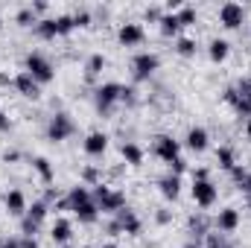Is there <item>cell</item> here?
I'll return each instance as SVG.
<instances>
[{
    "label": "cell",
    "mask_w": 251,
    "mask_h": 248,
    "mask_svg": "<svg viewBox=\"0 0 251 248\" xmlns=\"http://www.w3.org/2000/svg\"><path fill=\"white\" fill-rule=\"evenodd\" d=\"M91 196H94L100 213H105V216H117V213L126 207V193L117 190V187L97 184V187H91Z\"/></svg>",
    "instance_id": "1"
},
{
    "label": "cell",
    "mask_w": 251,
    "mask_h": 248,
    "mask_svg": "<svg viewBox=\"0 0 251 248\" xmlns=\"http://www.w3.org/2000/svg\"><path fill=\"white\" fill-rule=\"evenodd\" d=\"M120 91H123L120 82H102V85L94 88V108H97L100 117L114 114V108L120 105Z\"/></svg>",
    "instance_id": "2"
},
{
    "label": "cell",
    "mask_w": 251,
    "mask_h": 248,
    "mask_svg": "<svg viewBox=\"0 0 251 248\" xmlns=\"http://www.w3.org/2000/svg\"><path fill=\"white\" fill-rule=\"evenodd\" d=\"M24 70H26L38 85H50V82L56 79V64L50 62V56H44V53H38V50H32V53L24 56Z\"/></svg>",
    "instance_id": "3"
},
{
    "label": "cell",
    "mask_w": 251,
    "mask_h": 248,
    "mask_svg": "<svg viewBox=\"0 0 251 248\" xmlns=\"http://www.w3.org/2000/svg\"><path fill=\"white\" fill-rule=\"evenodd\" d=\"M128 67H131V79H134V82H149V79L161 70V56L152 53V50H140V53L131 56Z\"/></svg>",
    "instance_id": "4"
},
{
    "label": "cell",
    "mask_w": 251,
    "mask_h": 248,
    "mask_svg": "<svg viewBox=\"0 0 251 248\" xmlns=\"http://www.w3.org/2000/svg\"><path fill=\"white\" fill-rule=\"evenodd\" d=\"M47 140L50 143H64L76 134V120L67 114V111H53L50 120H47V128H44Z\"/></svg>",
    "instance_id": "5"
},
{
    "label": "cell",
    "mask_w": 251,
    "mask_h": 248,
    "mask_svg": "<svg viewBox=\"0 0 251 248\" xmlns=\"http://www.w3.org/2000/svg\"><path fill=\"white\" fill-rule=\"evenodd\" d=\"M152 155L164 164H173L176 158H181V140H176L173 134H155L152 137Z\"/></svg>",
    "instance_id": "6"
},
{
    "label": "cell",
    "mask_w": 251,
    "mask_h": 248,
    "mask_svg": "<svg viewBox=\"0 0 251 248\" xmlns=\"http://www.w3.org/2000/svg\"><path fill=\"white\" fill-rule=\"evenodd\" d=\"M246 6L243 3H234V0H228V3H222L219 6V12H216V21L225 26V29H243V24H246Z\"/></svg>",
    "instance_id": "7"
},
{
    "label": "cell",
    "mask_w": 251,
    "mask_h": 248,
    "mask_svg": "<svg viewBox=\"0 0 251 248\" xmlns=\"http://www.w3.org/2000/svg\"><path fill=\"white\" fill-rule=\"evenodd\" d=\"M190 196H193V201L204 210V207H213V204L219 201V187L213 184L210 178H204V181H193Z\"/></svg>",
    "instance_id": "8"
},
{
    "label": "cell",
    "mask_w": 251,
    "mask_h": 248,
    "mask_svg": "<svg viewBox=\"0 0 251 248\" xmlns=\"http://www.w3.org/2000/svg\"><path fill=\"white\" fill-rule=\"evenodd\" d=\"M26 207H29V198H26V193H24V190L12 187V190H6V193H3V210H6L9 216L24 219V216H26Z\"/></svg>",
    "instance_id": "9"
},
{
    "label": "cell",
    "mask_w": 251,
    "mask_h": 248,
    "mask_svg": "<svg viewBox=\"0 0 251 248\" xmlns=\"http://www.w3.org/2000/svg\"><path fill=\"white\" fill-rule=\"evenodd\" d=\"M117 41H120V47H140L143 41H146V29H143V24H137V21H126L117 26Z\"/></svg>",
    "instance_id": "10"
},
{
    "label": "cell",
    "mask_w": 251,
    "mask_h": 248,
    "mask_svg": "<svg viewBox=\"0 0 251 248\" xmlns=\"http://www.w3.org/2000/svg\"><path fill=\"white\" fill-rule=\"evenodd\" d=\"M12 88H15L24 99H32V102H35V99H41V85H38L26 70H18V73L12 76Z\"/></svg>",
    "instance_id": "11"
},
{
    "label": "cell",
    "mask_w": 251,
    "mask_h": 248,
    "mask_svg": "<svg viewBox=\"0 0 251 248\" xmlns=\"http://www.w3.org/2000/svg\"><path fill=\"white\" fill-rule=\"evenodd\" d=\"M210 231H213V219L204 210H196V213L187 216V234L193 237V243H201Z\"/></svg>",
    "instance_id": "12"
},
{
    "label": "cell",
    "mask_w": 251,
    "mask_h": 248,
    "mask_svg": "<svg viewBox=\"0 0 251 248\" xmlns=\"http://www.w3.org/2000/svg\"><path fill=\"white\" fill-rule=\"evenodd\" d=\"M108 140H111V137H108L105 131H100V128H97V131H88L85 140H82V152H85L88 158H102V155L108 152Z\"/></svg>",
    "instance_id": "13"
},
{
    "label": "cell",
    "mask_w": 251,
    "mask_h": 248,
    "mask_svg": "<svg viewBox=\"0 0 251 248\" xmlns=\"http://www.w3.org/2000/svg\"><path fill=\"white\" fill-rule=\"evenodd\" d=\"M240 222H243V216H240V210L237 207H222L216 216H213V231H219V234H234L237 228H240Z\"/></svg>",
    "instance_id": "14"
},
{
    "label": "cell",
    "mask_w": 251,
    "mask_h": 248,
    "mask_svg": "<svg viewBox=\"0 0 251 248\" xmlns=\"http://www.w3.org/2000/svg\"><path fill=\"white\" fill-rule=\"evenodd\" d=\"M181 146H184V149H190L193 155H201V152L210 146V131H207L204 125H190Z\"/></svg>",
    "instance_id": "15"
},
{
    "label": "cell",
    "mask_w": 251,
    "mask_h": 248,
    "mask_svg": "<svg viewBox=\"0 0 251 248\" xmlns=\"http://www.w3.org/2000/svg\"><path fill=\"white\" fill-rule=\"evenodd\" d=\"M29 167H32V173L38 175V181H41V184L53 187V181H56V167L50 164V158L35 155V158H29Z\"/></svg>",
    "instance_id": "16"
},
{
    "label": "cell",
    "mask_w": 251,
    "mask_h": 248,
    "mask_svg": "<svg viewBox=\"0 0 251 248\" xmlns=\"http://www.w3.org/2000/svg\"><path fill=\"white\" fill-rule=\"evenodd\" d=\"M117 222H120V228H123L126 237H140V234H143V219H140L128 204L117 213Z\"/></svg>",
    "instance_id": "17"
},
{
    "label": "cell",
    "mask_w": 251,
    "mask_h": 248,
    "mask_svg": "<svg viewBox=\"0 0 251 248\" xmlns=\"http://www.w3.org/2000/svg\"><path fill=\"white\" fill-rule=\"evenodd\" d=\"M158 193H161L167 201H178V198H181V175H173V173L161 175V178H158Z\"/></svg>",
    "instance_id": "18"
},
{
    "label": "cell",
    "mask_w": 251,
    "mask_h": 248,
    "mask_svg": "<svg viewBox=\"0 0 251 248\" xmlns=\"http://www.w3.org/2000/svg\"><path fill=\"white\" fill-rule=\"evenodd\" d=\"M50 240H53L56 246H67V243L73 240V222L64 219V216H56V222L50 225Z\"/></svg>",
    "instance_id": "19"
},
{
    "label": "cell",
    "mask_w": 251,
    "mask_h": 248,
    "mask_svg": "<svg viewBox=\"0 0 251 248\" xmlns=\"http://www.w3.org/2000/svg\"><path fill=\"white\" fill-rule=\"evenodd\" d=\"M120 158H123L128 167H143L146 152H143L140 143H134V140H123V143H120Z\"/></svg>",
    "instance_id": "20"
},
{
    "label": "cell",
    "mask_w": 251,
    "mask_h": 248,
    "mask_svg": "<svg viewBox=\"0 0 251 248\" xmlns=\"http://www.w3.org/2000/svg\"><path fill=\"white\" fill-rule=\"evenodd\" d=\"M228 56H231V41L228 38H210V44H207V59L213 64H222L228 62Z\"/></svg>",
    "instance_id": "21"
},
{
    "label": "cell",
    "mask_w": 251,
    "mask_h": 248,
    "mask_svg": "<svg viewBox=\"0 0 251 248\" xmlns=\"http://www.w3.org/2000/svg\"><path fill=\"white\" fill-rule=\"evenodd\" d=\"M105 64H108V59H105L102 53H91V56L85 59V82H97V79L102 76Z\"/></svg>",
    "instance_id": "22"
},
{
    "label": "cell",
    "mask_w": 251,
    "mask_h": 248,
    "mask_svg": "<svg viewBox=\"0 0 251 248\" xmlns=\"http://www.w3.org/2000/svg\"><path fill=\"white\" fill-rule=\"evenodd\" d=\"M73 216L79 219V225H97L100 222V207H97V201L91 198V201H85V204H79L76 210H73Z\"/></svg>",
    "instance_id": "23"
},
{
    "label": "cell",
    "mask_w": 251,
    "mask_h": 248,
    "mask_svg": "<svg viewBox=\"0 0 251 248\" xmlns=\"http://www.w3.org/2000/svg\"><path fill=\"white\" fill-rule=\"evenodd\" d=\"M237 164H240V161H237V149H234V146H228V143H222V146L216 149V167H219V170H225V173H231Z\"/></svg>",
    "instance_id": "24"
},
{
    "label": "cell",
    "mask_w": 251,
    "mask_h": 248,
    "mask_svg": "<svg viewBox=\"0 0 251 248\" xmlns=\"http://www.w3.org/2000/svg\"><path fill=\"white\" fill-rule=\"evenodd\" d=\"M173 50H176V56H181V59H196V53H199V41H196L193 35H178L176 44H173Z\"/></svg>",
    "instance_id": "25"
},
{
    "label": "cell",
    "mask_w": 251,
    "mask_h": 248,
    "mask_svg": "<svg viewBox=\"0 0 251 248\" xmlns=\"http://www.w3.org/2000/svg\"><path fill=\"white\" fill-rule=\"evenodd\" d=\"M158 29H161V35H164V38H178V35H181V24H178L176 12H164V18H161Z\"/></svg>",
    "instance_id": "26"
},
{
    "label": "cell",
    "mask_w": 251,
    "mask_h": 248,
    "mask_svg": "<svg viewBox=\"0 0 251 248\" xmlns=\"http://www.w3.org/2000/svg\"><path fill=\"white\" fill-rule=\"evenodd\" d=\"M35 35H38V38H44V41H53V38H59L56 18H41V21L35 24Z\"/></svg>",
    "instance_id": "27"
},
{
    "label": "cell",
    "mask_w": 251,
    "mask_h": 248,
    "mask_svg": "<svg viewBox=\"0 0 251 248\" xmlns=\"http://www.w3.org/2000/svg\"><path fill=\"white\" fill-rule=\"evenodd\" d=\"M79 184H85V187L102 184V173H100V167H94V164H85V167L79 170Z\"/></svg>",
    "instance_id": "28"
},
{
    "label": "cell",
    "mask_w": 251,
    "mask_h": 248,
    "mask_svg": "<svg viewBox=\"0 0 251 248\" xmlns=\"http://www.w3.org/2000/svg\"><path fill=\"white\" fill-rule=\"evenodd\" d=\"M47 213H50V204H47L44 198H35V201H29V207H26V216H29V219H35V222H41V225H44Z\"/></svg>",
    "instance_id": "29"
},
{
    "label": "cell",
    "mask_w": 251,
    "mask_h": 248,
    "mask_svg": "<svg viewBox=\"0 0 251 248\" xmlns=\"http://www.w3.org/2000/svg\"><path fill=\"white\" fill-rule=\"evenodd\" d=\"M38 21H41V18L32 12V6H21V9L15 12V24H18V26H32V29H35Z\"/></svg>",
    "instance_id": "30"
},
{
    "label": "cell",
    "mask_w": 251,
    "mask_h": 248,
    "mask_svg": "<svg viewBox=\"0 0 251 248\" xmlns=\"http://www.w3.org/2000/svg\"><path fill=\"white\" fill-rule=\"evenodd\" d=\"M176 18H178V24H181V29L184 26H193L196 21H199V9L193 6V3H184L178 12H176Z\"/></svg>",
    "instance_id": "31"
},
{
    "label": "cell",
    "mask_w": 251,
    "mask_h": 248,
    "mask_svg": "<svg viewBox=\"0 0 251 248\" xmlns=\"http://www.w3.org/2000/svg\"><path fill=\"white\" fill-rule=\"evenodd\" d=\"M137 102H140L137 88H134V85H123V91H120V105H126V108H134Z\"/></svg>",
    "instance_id": "32"
},
{
    "label": "cell",
    "mask_w": 251,
    "mask_h": 248,
    "mask_svg": "<svg viewBox=\"0 0 251 248\" xmlns=\"http://www.w3.org/2000/svg\"><path fill=\"white\" fill-rule=\"evenodd\" d=\"M18 228H21V237H38V234H41V222H35V219H29V216H24Z\"/></svg>",
    "instance_id": "33"
},
{
    "label": "cell",
    "mask_w": 251,
    "mask_h": 248,
    "mask_svg": "<svg viewBox=\"0 0 251 248\" xmlns=\"http://www.w3.org/2000/svg\"><path fill=\"white\" fill-rule=\"evenodd\" d=\"M231 108H234V114H237L240 120H249L251 117V97H237V102H234Z\"/></svg>",
    "instance_id": "34"
},
{
    "label": "cell",
    "mask_w": 251,
    "mask_h": 248,
    "mask_svg": "<svg viewBox=\"0 0 251 248\" xmlns=\"http://www.w3.org/2000/svg\"><path fill=\"white\" fill-rule=\"evenodd\" d=\"M222 246H228V237L219 234V231H210V234L201 240V248H222Z\"/></svg>",
    "instance_id": "35"
},
{
    "label": "cell",
    "mask_w": 251,
    "mask_h": 248,
    "mask_svg": "<svg viewBox=\"0 0 251 248\" xmlns=\"http://www.w3.org/2000/svg\"><path fill=\"white\" fill-rule=\"evenodd\" d=\"M56 26H59V38L70 35V32L76 29V24H73V15H56Z\"/></svg>",
    "instance_id": "36"
},
{
    "label": "cell",
    "mask_w": 251,
    "mask_h": 248,
    "mask_svg": "<svg viewBox=\"0 0 251 248\" xmlns=\"http://www.w3.org/2000/svg\"><path fill=\"white\" fill-rule=\"evenodd\" d=\"M70 15H73V24H76V29H85V26H91V21H94L91 9H76V12H70Z\"/></svg>",
    "instance_id": "37"
},
{
    "label": "cell",
    "mask_w": 251,
    "mask_h": 248,
    "mask_svg": "<svg viewBox=\"0 0 251 248\" xmlns=\"http://www.w3.org/2000/svg\"><path fill=\"white\" fill-rule=\"evenodd\" d=\"M143 18H146L149 24H161V18H164V6H146V9H143Z\"/></svg>",
    "instance_id": "38"
},
{
    "label": "cell",
    "mask_w": 251,
    "mask_h": 248,
    "mask_svg": "<svg viewBox=\"0 0 251 248\" xmlns=\"http://www.w3.org/2000/svg\"><path fill=\"white\" fill-rule=\"evenodd\" d=\"M155 225H161V228L173 225V210H167V207H158V210H155Z\"/></svg>",
    "instance_id": "39"
},
{
    "label": "cell",
    "mask_w": 251,
    "mask_h": 248,
    "mask_svg": "<svg viewBox=\"0 0 251 248\" xmlns=\"http://www.w3.org/2000/svg\"><path fill=\"white\" fill-rule=\"evenodd\" d=\"M234 88H237L240 97H251V76H240V79L234 82Z\"/></svg>",
    "instance_id": "40"
},
{
    "label": "cell",
    "mask_w": 251,
    "mask_h": 248,
    "mask_svg": "<svg viewBox=\"0 0 251 248\" xmlns=\"http://www.w3.org/2000/svg\"><path fill=\"white\" fill-rule=\"evenodd\" d=\"M167 167H170V173H173V175H184V173H187V161H184V158H176V161H173V164H167Z\"/></svg>",
    "instance_id": "41"
},
{
    "label": "cell",
    "mask_w": 251,
    "mask_h": 248,
    "mask_svg": "<svg viewBox=\"0 0 251 248\" xmlns=\"http://www.w3.org/2000/svg\"><path fill=\"white\" fill-rule=\"evenodd\" d=\"M237 190H240L243 196H251V170H246V175L237 181Z\"/></svg>",
    "instance_id": "42"
},
{
    "label": "cell",
    "mask_w": 251,
    "mask_h": 248,
    "mask_svg": "<svg viewBox=\"0 0 251 248\" xmlns=\"http://www.w3.org/2000/svg\"><path fill=\"white\" fill-rule=\"evenodd\" d=\"M21 158H24V155H21L18 149H6V152L0 155V161H3V164H18Z\"/></svg>",
    "instance_id": "43"
},
{
    "label": "cell",
    "mask_w": 251,
    "mask_h": 248,
    "mask_svg": "<svg viewBox=\"0 0 251 248\" xmlns=\"http://www.w3.org/2000/svg\"><path fill=\"white\" fill-rule=\"evenodd\" d=\"M15 128V123H12V117L6 114V111H0V134H9Z\"/></svg>",
    "instance_id": "44"
},
{
    "label": "cell",
    "mask_w": 251,
    "mask_h": 248,
    "mask_svg": "<svg viewBox=\"0 0 251 248\" xmlns=\"http://www.w3.org/2000/svg\"><path fill=\"white\" fill-rule=\"evenodd\" d=\"M29 6H32V12H35V15H38V18H41V15H47V12H50V3H47V0H32V3H29Z\"/></svg>",
    "instance_id": "45"
},
{
    "label": "cell",
    "mask_w": 251,
    "mask_h": 248,
    "mask_svg": "<svg viewBox=\"0 0 251 248\" xmlns=\"http://www.w3.org/2000/svg\"><path fill=\"white\" fill-rule=\"evenodd\" d=\"M105 234H108V237H123V228H120V222H117V216H114V219H111V222L105 225Z\"/></svg>",
    "instance_id": "46"
},
{
    "label": "cell",
    "mask_w": 251,
    "mask_h": 248,
    "mask_svg": "<svg viewBox=\"0 0 251 248\" xmlns=\"http://www.w3.org/2000/svg\"><path fill=\"white\" fill-rule=\"evenodd\" d=\"M0 248H21V237H3Z\"/></svg>",
    "instance_id": "47"
},
{
    "label": "cell",
    "mask_w": 251,
    "mask_h": 248,
    "mask_svg": "<svg viewBox=\"0 0 251 248\" xmlns=\"http://www.w3.org/2000/svg\"><path fill=\"white\" fill-rule=\"evenodd\" d=\"M21 248H41L38 237H21Z\"/></svg>",
    "instance_id": "48"
},
{
    "label": "cell",
    "mask_w": 251,
    "mask_h": 248,
    "mask_svg": "<svg viewBox=\"0 0 251 248\" xmlns=\"http://www.w3.org/2000/svg\"><path fill=\"white\" fill-rule=\"evenodd\" d=\"M204 178H210V173H207L204 167H196V170H193V181H204Z\"/></svg>",
    "instance_id": "49"
},
{
    "label": "cell",
    "mask_w": 251,
    "mask_h": 248,
    "mask_svg": "<svg viewBox=\"0 0 251 248\" xmlns=\"http://www.w3.org/2000/svg\"><path fill=\"white\" fill-rule=\"evenodd\" d=\"M9 85H12V76L6 70H0V88H9Z\"/></svg>",
    "instance_id": "50"
},
{
    "label": "cell",
    "mask_w": 251,
    "mask_h": 248,
    "mask_svg": "<svg viewBox=\"0 0 251 248\" xmlns=\"http://www.w3.org/2000/svg\"><path fill=\"white\" fill-rule=\"evenodd\" d=\"M243 131H246V137H249V140H251V117H249V120H246V125H243Z\"/></svg>",
    "instance_id": "51"
},
{
    "label": "cell",
    "mask_w": 251,
    "mask_h": 248,
    "mask_svg": "<svg viewBox=\"0 0 251 248\" xmlns=\"http://www.w3.org/2000/svg\"><path fill=\"white\" fill-rule=\"evenodd\" d=\"M100 248H120V246H117L114 240H105V243H102V246H100Z\"/></svg>",
    "instance_id": "52"
},
{
    "label": "cell",
    "mask_w": 251,
    "mask_h": 248,
    "mask_svg": "<svg viewBox=\"0 0 251 248\" xmlns=\"http://www.w3.org/2000/svg\"><path fill=\"white\" fill-rule=\"evenodd\" d=\"M184 248H201V243H193V240H190V243H187Z\"/></svg>",
    "instance_id": "53"
},
{
    "label": "cell",
    "mask_w": 251,
    "mask_h": 248,
    "mask_svg": "<svg viewBox=\"0 0 251 248\" xmlns=\"http://www.w3.org/2000/svg\"><path fill=\"white\" fill-rule=\"evenodd\" d=\"M246 207L251 210V196H246Z\"/></svg>",
    "instance_id": "54"
},
{
    "label": "cell",
    "mask_w": 251,
    "mask_h": 248,
    "mask_svg": "<svg viewBox=\"0 0 251 248\" xmlns=\"http://www.w3.org/2000/svg\"><path fill=\"white\" fill-rule=\"evenodd\" d=\"M222 248H237V246H231V243H228V246H222Z\"/></svg>",
    "instance_id": "55"
},
{
    "label": "cell",
    "mask_w": 251,
    "mask_h": 248,
    "mask_svg": "<svg viewBox=\"0 0 251 248\" xmlns=\"http://www.w3.org/2000/svg\"><path fill=\"white\" fill-rule=\"evenodd\" d=\"M0 29H3V15H0Z\"/></svg>",
    "instance_id": "56"
},
{
    "label": "cell",
    "mask_w": 251,
    "mask_h": 248,
    "mask_svg": "<svg viewBox=\"0 0 251 248\" xmlns=\"http://www.w3.org/2000/svg\"><path fill=\"white\" fill-rule=\"evenodd\" d=\"M249 32H251V26H249Z\"/></svg>",
    "instance_id": "57"
}]
</instances>
